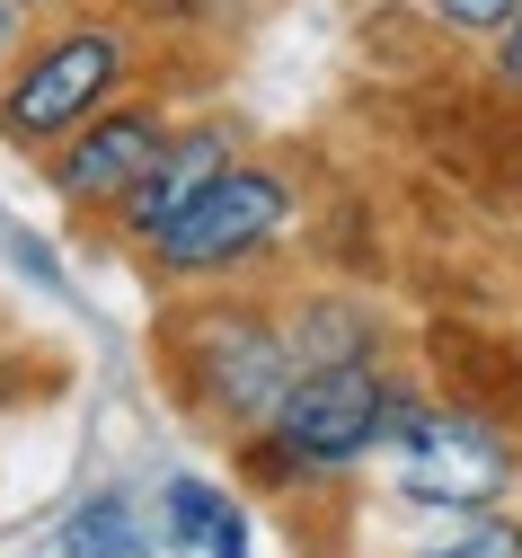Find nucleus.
Returning a JSON list of instances; mask_svg holds the SVG:
<instances>
[{"label":"nucleus","mask_w":522,"mask_h":558,"mask_svg":"<svg viewBox=\"0 0 522 558\" xmlns=\"http://www.w3.org/2000/svg\"><path fill=\"white\" fill-rule=\"evenodd\" d=\"M124 81H133V27L124 19H62L53 36H27V53L0 72V143L53 151L89 116H107Z\"/></svg>","instance_id":"1"},{"label":"nucleus","mask_w":522,"mask_h":558,"mask_svg":"<svg viewBox=\"0 0 522 558\" xmlns=\"http://www.w3.org/2000/svg\"><path fill=\"white\" fill-rule=\"evenodd\" d=\"M292 231V186L266 169V160H231L186 214L151 240V266L169 284H195V275H240L257 266L275 240Z\"/></svg>","instance_id":"2"},{"label":"nucleus","mask_w":522,"mask_h":558,"mask_svg":"<svg viewBox=\"0 0 522 558\" xmlns=\"http://www.w3.org/2000/svg\"><path fill=\"white\" fill-rule=\"evenodd\" d=\"M178 373H186L195 408L221 416V426H275V408H283L292 373H302V355H292V337L275 319L221 302V311H195L186 319Z\"/></svg>","instance_id":"3"},{"label":"nucleus","mask_w":522,"mask_h":558,"mask_svg":"<svg viewBox=\"0 0 522 558\" xmlns=\"http://www.w3.org/2000/svg\"><path fill=\"white\" fill-rule=\"evenodd\" d=\"M390 408H399V390H390V373L372 355L363 364H311V373H292L266 444H275L283 470L292 461H302V470H345L372 444H390Z\"/></svg>","instance_id":"4"},{"label":"nucleus","mask_w":522,"mask_h":558,"mask_svg":"<svg viewBox=\"0 0 522 558\" xmlns=\"http://www.w3.org/2000/svg\"><path fill=\"white\" fill-rule=\"evenodd\" d=\"M169 143H178V124H169L160 98H116L107 116H89L81 133H71V143H53L45 178H53L62 204H98V214H116V204L169 160Z\"/></svg>","instance_id":"5"},{"label":"nucleus","mask_w":522,"mask_h":558,"mask_svg":"<svg viewBox=\"0 0 522 558\" xmlns=\"http://www.w3.org/2000/svg\"><path fill=\"white\" fill-rule=\"evenodd\" d=\"M221 169H231V133H221V124H195V133H178V143H169V160H160L151 178H142V186L116 204V231L151 248V240H160V231L186 214V204H195V195H204Z\"/></svg>","instance_id":"6"},{"label":"nucleus","mask_w":522,"mask_h":558,"mask_svg":"<svg viewBox=\"0 0 522 558\" xmlns=\"http://www.w3.org/2000/svg\"><path fill=\"white\" fill-rule=\"evenodd\" d=\"M408 497L416 506H452V514H478L496 487H505V452H496V435L487 426H470V416H442V435L408 461Z\"/></svg>","instance_id":"7"},{"label":"nucleus","mask_w":522,"mask_h":558,"mask_svg":"<svg viewBox=\"0 0 522 558\" xmlns=\"http://www.w3.org/2000/svg\"><path fill=\"white\" fill-rule=\"evenodd\" d=\"M160 514H169V532H178V541H195L204 558L248 549V514L221 497V487H204V478H169V487H160Z\"/></svg>","instance_id":"8"},{"label":"nucleus","mask_w":522,"mask_h":558,"mask_svg":"<svg viewBox=\"0 0 522 558\" xmlns=\"http://www.w3.org/2000/svg\"><path fill=\"white\" fill-rule=\"evenodd\" d=\"M292 355H302V373L311 364H363L372 355V319L354 302L319 293V302H302V319H292Z\"/></svg>","instance_id":"9"},{"label":"nucleus","mask_w":522,"mask_h":558,"mask_svg":"<svg viewBox=\"0 0 522 558\" xmlns=\"http://www.w3.org/2000/svg\"><path fill=\"white\" fill-rule=\"evenodd\" d=\"M62 549H71V558H151V549H142V532H133V514H124V497H116V487H107V497H89L81 514H71Z\"/></svg>","instance_id":"10"},{"label":"nucleus","mask_w":522,"mask_h":558,"mask_svg":"<svg viewBox=\"0 0 522 558\" xmlns=\"http://www.w3.org/2000/svg\"><path fill=\"white\" fill-rule=\"evenodd\" d=\"M0 257H10V266L27 275V284H36L45 302H62V293H71V275H62V257H53V248H45L36 231H0Z\"/></svg>","instance_id":"11"},{"label":"nucleus","mask_w":522,"mask_h":558,"mask_svg":"<svg viewBox=\"0 0 522 558\" xmlns=\"http://www.w3.org/2000/svg\"><path fill=\"white\" fill-rule=\"evenodd\" d=\"M425 10H434V27H452V36H496L522 0H425Z\"/></svg>","instance_id":"12"},{"label":"nucleus","mask_w":522,"mask_h":558,"mask_svg":"<svg viewBox=\"0 0 522 558\" xmlns=\"http://www.w3.org/2000/svg\"><path fill=\"white\" fill-rule=\"evenodd\" d=\"M434 558H522V523H505V514H478L452 549H434Z\"/></svg>","instance_id":"13"},{"label":"nucleus","mask_w":522,"mask_h":558,"mask_svg":"<svg viewBox=\"0 0 522 558\" xmlns=\"http://www.w3.org/2000/svg\"><path fill=\"white\" fill-rule=\"evenodd\" d=\"M487 62H496V81H505V89L522 98V10H513V19H505V27L487 36Z\"/></svg>","instance_id":"14"},{"label":"nucleus","mask_w":522,"mask_h":558,"mask_svg":"<svg viewBox=\"0 0 522 558\" xmlns=\"http://www.w3.org/2000/svg\"><path fill=\"white\" fill-rule=\"evenodd\" d=\"M116 10H124V19H142V27H186L204 0H116Z\"/></svg>","instance_id":"15"},{"label":"nucleus","mask_w":522,"mask_h":558,"mask_svg":"<svg viewBox=\"0 0 522 558\" xmlns=\"http://www.w3.org/2000/svg\"><path fill=\"white\" fill-rule=\"evenodd\" d=\"M27 27H36V10H27V0H0V72H10V62L27 53Z\"/></svg>","instance_id":"16"},{"label":"nucleus","mask_w":522,"mask_h":558,"mask_svg":"<svg viewBox=\"0 0 522 558\" xmlns=\"http://www.w3.org/2000/svg\"><path fill=\"white\" fill-rule=\"evenodd\" d=\"M27 10H36V19H45V10H62V0H27Z\"/></svg>","instance_id":"17"},{"label":"nucleus","mask_w":522,"mask_h":558,"mask_svg":"<svg viewBox=\"0 0 522 558\" xmlns=\"http://www.w3.org/2000/svg\"><path fill=\"white\" fill-rule=\"evenodd\" d=\"M221 558H248V549H221Z\"/></svg>","instance_id":"18"}]
</instances>
